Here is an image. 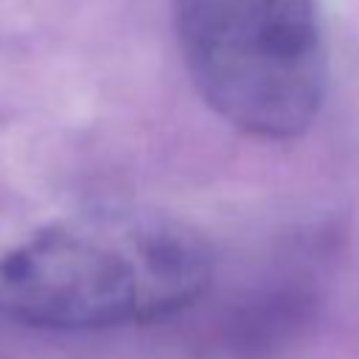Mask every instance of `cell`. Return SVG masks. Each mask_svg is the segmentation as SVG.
<instances>
[{
    "label": "cell",
    "instance_id": "obj_1",
    "mask_svg": "<svg viewBox=\"0 0 359 359\" xmlns=\"http://www.w3.org/2000/svg\"><path fill=\"white\" fill-rule=\"evenodd\" d=\"M210 247L160 213H84L0 258V317L42 331H107L174 317L210 286Z\"/></svg>",
    "mask_w": 359,
    "mask_h": 359
},
{
    "label": "cell",
    "instance_id": "obj_2",
    "mask_svg": "<svg viewBox=\"0 0 359 359\" xmlns=\"http://www.w3.org/2000/svg\"><path fill=\"white\" fill-rule=\"evenodd\" d=\"M182 62L205 104L264 140L320 115L328 56L317 0H174Z\"/></svg>",
    "mask_w": 359,
    "mask_h": 359
}]
</instances>
